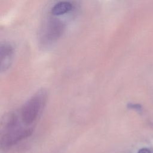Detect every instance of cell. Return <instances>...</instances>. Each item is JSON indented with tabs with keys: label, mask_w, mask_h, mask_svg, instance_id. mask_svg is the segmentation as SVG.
<instances>
[{
	"label": "cell",
	"mask_w": 153,
	"mask_h": 153,
	"mask_svg": "<svg viewBox=\"0 0 153 153\" xmlns=\"http://www.w3.org/2000/svg\"><path fill=\"white\" fill-rule=\"evenodd\" d=\"M47 100V92L45 89L38 90L22 106L19 111L22 121L32 126L41 114Z\"/></svg>",
	"instance_id": "1"
},
{
	"label": "cell",
	"mask_w": 153,
	"mask_h": 153,
	"mask_svg": "<svg viewBox=\"0 0 153 153\" xmlns=\"http://www.w3.org/2000/svg\"><path fill=\"white\" fill-rule=\"evenodd\" d=\"M33 133V127L25 124L0 131V145L2 149H8L27 138Z\"/></svg>",
	"instance_id": "2"
},
{
	"label": "cell",
	"mask_w": 153,
	"mask_h": 153,
	"mask_svg": "<svg viewBox=\"0 0 153 153\" xmlns=\"http://www.w3.org/2000/svg\"><path fill=\"white\" fill-rule=\"evenodd\" d=\"M14 50L13 47L8 44H2L0 47V69L1 72H5L10 67L13 58Z\"/></svg>",
	"instance_id": "3"
},
{
	"label": "cell",
	"mask_w": 153,
	"mask_h": 153,
	"mask_svg": "<svg viewBox=\"0 0 153 153\" xmlns=\"http://www.w3.org/2000/svg\"><path fill=\"white\" fill-rule=\"evenodd\" d=\"M64 26L58 20H51L46 26L44 31V38L48 42L53 41L59 38L63 32Z\"/></svg>",
	"instance_id": "4"
},
{
	"label": "cell",
	"mask_w": 153,
	"mask_h": 153,
	"mask_svg": "<svg viewBox=\"0 0 153 153\" xmlns=\"http://www.w3.org/2000/svg\"><path fill=\"white\" fill-rule=\"evenodd\" d=\"M74 8L72 4L69 1H60L51 8V13L54 16H60L69 13Z\"/></svg>",
	"instance_id": "5"
},
{
	"label": "cell",
	"mask_w": 153,
	"mask_h": 153,
	"mask_svg": "<svg viewBox=\"0 0 153 153\" xmlns=\"http://www.w3.org/2000/svg\"><path fill=\"white\" fill-rule=\"evenodd\" d=\"M128 107L130 108H132V109H139L140 108V106L139 105H137V104H134V105H133V104H129L128 105Z\"/></svg>",
	"instance_id": "6"
},
{
	"label": "cell",
	"mask_w": 153,
	"mask_h": 153,
	"mask_svg": "<svg viewBox=\"0 0 153 153\" xmlns=\"http://www.w3.org/2000/svg\"><path fill=\"white\" fill-rule=\"evenodd\" d=\"M137 153H151V152L147 148H142L138 151Z\"/></svg>",
	"instance_id": "7"
}]
</instances>
